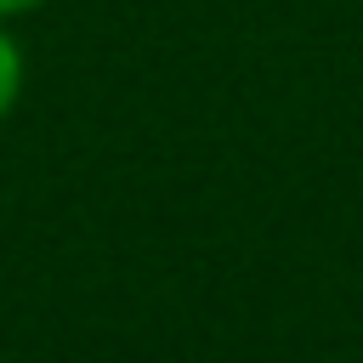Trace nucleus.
<instances>
[{
    "label": "nucleus",
    "instance_id": "f03ea898",
    "mask_svg": "<svg viewBox=\"0 0 363 363\" xmlns=\"http://www.w3.org/2000/svg\"><path fill=\"white\" fill-rule=\"evenodd\" d=\"M40 6H51V0H0V23H17L28 11H40Z\"/></svg>",
    "mask_w": 363,
    "mask_h": 363
},
{
    "label": "nucleus",
    "instance_id": "f257e3e1",
    "mask_svg": "<svg viewBox=\"0 0 363 363\" xmlns=\"http://www.w3.org/2000/svg\"><path fill=\"white\" fill-rule=\"evenodd\" d=\"M23 85H28V57H23L11 23H0V125H6L11 108L23 102Z\"/></svg>",
    "mask_w": 363,
    "mask_h": 363
}]
</instances>
